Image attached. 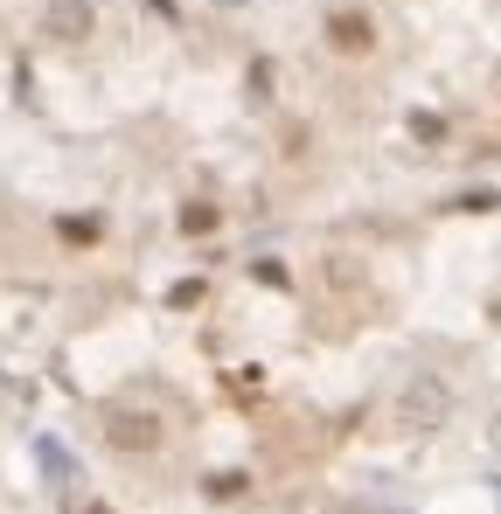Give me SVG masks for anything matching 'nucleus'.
<instances>
[{"label":"nucleus","instance_id":"obj_7","mask_svg":"<svg viewBox=\"0 0 501 514\" xmlns=\"http://www.w3.org/2000/svg\"><path fill=\"white\" fill-rule=\"evenodd\" d=\"M488 445H495V459H501V417H495V424H488Z\"/></svg>","mask_w":501,"mask_h":514},{"label":"nucleus","instance_id":"obj_5","mask_svg":"<svg viewBox=\"0 0 501 514\" xmlns=\"http://www.w3.org/2000/svg\"><path fill=\"white\" fill-rule=\"evenodd\" d=\"M35 459H42V466L56 473V487H63V480H77V466H70V452H63L56 438H42V445H35Z\"/></svg>","mask_w":501,"mask_h":514},{"label":"nucleus","instance_id":"obj_3","mask_svg":"<svg viewBox=\"0 0 501 514\" xmlns=\"http://www.w3.org/2000/svg\"><path fill=\"white\" fill-rule=\"evenodd\" d=\"M98 28V7L91 0H49L42 7V35H56V42H84Z\"/></svg>","mask_w":501,"mask_h":514},{"label":"nucleus","instance_id":"obj_4","mask_svg":"<svg viewBox=\"0 0 501 514\" xmlns=\"http://www.w3.org/2000/svg\"><path fill=\"white\" fill-rule=\"evenodd\" d=\"M328 42H334V49H348V56H362V49H376V28H369V14H334Z\"/></svg>","mask_w":501,"mask_h":514},{"label":"nucleus","instance_id":"obj_6","mask_svg":"<svg viewBox=\"0 0 501 514\" xmlns=\"http://www.w3.org/2000/svg\"><path fill=\"white\" fill-rule=\"evenodd\" d=\"M209 494H216V501H230V494H244V473H216V480H209Z\"/></svg>","mask_w":501,"mask_h":514},{"label":"nucleus","instance_id":"obj_2","mask_svg":"<svg viewBox=\"0 0 501 514\" xmlns=\"http://www.w3.org/2000/svg\"><path fill=\"white\" fill-rule=\"evenodd\" d=\"M105 438L119 452H154L161 445V417L154 410H105Z\"/></svg>","mask_w":501,"mask_h":514},{"label":"nucleus","instance_id":"obj_1","mask_svg":"<svg viewBox=\"0 0 501 514\" xmlns=\"http://www.w3.org/2000/svg\"><path fill=\"white\" fill-rule=\"evenodd\" d=\"M446 410H453V389L439 383V376H411V383L397 389V403H390V417H397L404 431H439Z\"/></svg>","mask_w":501,"mask_h":514}]
</instances>
